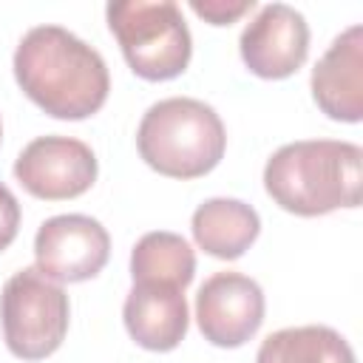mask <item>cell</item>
<instances>
[{"mask_svg":"<svg viewBox=\"0 0 363 363\" xmlns=\"http://www.w3.org/2000/svg\"><path fill=\"white\" fill-rule=\"evenodd\" d=\"M128 335L150 352H170L187 335V301L184 289L170 284H133L122 306Z\"/></svg>","mask_w":363,"mask_h":363,"instance_id":"obj_11","label":"cell"},{"mask_svg":"<svg viewBox=\"0 0 363 363\" xmlns=\"http://www.w3.org/2000/svg\"><path fill=\"white\" fill-rule=\"evenodd\" d=\"M312 99L329 119H363V26H349L323 51L312 68Z\"/></svg>","mask_w":363,"mask_h":363,"instance_id":"obj_10","label":"cell"},{"mask_svg":"<svg viewBox=\"0 0 363 363\" xmlns=\"http://www.w3.org/2000/svg\"><path fill=\"white\" fill-rule=\"evenodd\" d=\"M196 244L221 261L241 258L261 233L258 213L238 199H207L196 207L190 221Z\"/></svg>","mask_w":363,"mask_h":363,"instance_id":"obj_12","label":"cell"},{"mask_svg":"<svg viewBox=\"0 0 363 363\" xmlns=\"http://www.w3.org/2000/svg\"><path fill=\"white\" fill-rule=\"evenodd\" d=\"M255 363H354V352L346 337L329 326H289L272 332Z\"/></svg>","mask_w":363,"mask_h":363,"instance_id":"obj_13","label":"cell"},{"mask_svg":"<svg viewBox=\"0 0 363 363\" xmlns=\"http://www.w3.org/2000/svg\"><path fill=\"white\" fill-rule=\"evenodd\" d=\"M238 51L244 65L261 79L292 77L309 54V26L286 3L264 6L241 31Z\"/></svg>","mask_w":363,"mask_h":363,"instance_id":"obj_9","label":"cell"},{"mask_svg":"<svg viewBox=\"0 0 363 363\" xmlns=\"http://www.w3.org/2000/svg\"><path fill=\"white\" fill-rule=\"evenodd\" d=\"M105 14L111 34L136 77L162 82L187 68L193 40L182 9L173 0H116L108 3Z\"/></svg>","mask_w":363,"mask_h":363,"instance_id":"obj_4","label":"cell"},{"mask_svg":"<svg viewBox=\"0 0 363 363\" xmlns=\"http://www.w3.org/2000/svg\"><path fill=\"white\" fill-rule=\"evenodd\" d=\"M20 230V204L14 193L0 182V252L17 238Z\"/></svg>","mask_w":363,"mask_h":363,"instance_id":"obj_16","label":"cell"},{"mask_svg":"<svg viewBox=\"0 0 363 363\" xmlns=\"http://www.w3.org/2000/svg\"><path fill=\"white\" fill-rule=\"evenodd\" d=\"M68 295L37 267L14 272L0 292V323L6 346L20 360L54 354L68 332Z\"/></svg>","mask_w":363,"mask_h":363,"instance_id":"obj_5","label":"cell"},{"mask_svg":"<svg viewBox=\"0 0 363 363\" xmlns=\"http://www.w3.org/2000/svg\"><path fill=\"white\" fill-rule=\"evenodd\" d=\"M14 79L54 119L96 113L111 91L102 54L62 26H34L14 51Z\"/></svg>","mask_w":363,"mask_h":363,"instance_id":"obj_1","label":"cell"},{"mask_svg":"<svg viewBox=\"0 0 363 363\" xmlns=\"http://www.w3.org/2000/svg\"><path fill=\"white\" fill-rule=\"evenodd\" d=\"M255 6V0H193L190 9L204 17L213 26H230L241 14H247Z\"/></svg>","mask_w":363,"mask_h":363,"instance_id":"obj_15","label":"cell"},{"mask_svg":"<svg viewBox=\"0 0 363 363\" xmlns=\"http://www.w3.org/2000/svg\"><path fill=\"white\" fill-rule=\"evenodd\" d=\"M363 150L340 139H303L278 147L264 167L269 199L295 216L357 207L363 196Z\"/></svg>","mask_w":363,"mask_h":363,"instance_id":"obj_2","label":"cell"},{"mask_svg":"<svg viewBox=\"0 0 363 363\" xmlns=\"http://www.w3.org/2000/svg\"><path fill=\"white\" fill-rule=\"evenodd\" d=\"M196 320L213 346H244L264 323V292L258 281L233 269L210 275L196 295Z\"/></svg>","mask_w":363,"mask_h":363,"instance_id":"obj_8","label":"cell"},{"mask_svg":"<svg viewBox=\"0 0 363 363\" xmlns=\"http://www.w3.org/2000/svg\"><path fill=\"white\" fill-rule=\"evenodd\" d=\"M14 176L37 199H77L96 182V156L74 136H37L20 150Z\"/></svg>","mask_w":363,"mask_h":363,"instance_id":"obj_7","label":"cell"},{"mask_svg":"<svg viewBox=\"0 0 363 363\" xmlns=\"http://www.w3.org/2000/svg\"><path fill=\"white\" fill-rule=\"evenodd\" d=\"M193 275H196L193 247L176 233H167V230L145 233L130 252L133 284L156 281V284H170V286L187 289Z\"/></svg>","mask_w":363,"mask_h":363,"instance_id":"obj_14","label":"cell"},{"mask_svg":"<svg viewBox=\"0 0 363 363\" xmlns=\"http://www.w3.org/2000/svg\"><path fill=\"white\" fill-rule=\"evenodd\" d=\"M136 147L147 167L170 179L210 173L227 147L221 116L201 99L170 96L153 102L136 130Z\"/></svg>","mask_w":363,"mask_h":363,"instance_id":"obj_3","label":"cell"},{"mask_svg":"<svg viewBox=\"0 0 363 363\" xmlns=\"http://www.w3.org/2000/svg\"><path fill=\"white\" fill-rule=\"evenodd\" d=\"M0 139H3V125H0Z\"/></svg>","mask_w":363,"mask_h":363,"instance_id":"obj_17","label":"cell"},{"mask_svg":"<svg viewBox=\"0 0 363 363\" xmlns=\"http://www.w3.org/2000/svg\"><path fill=\"white\" fill-rule=\"evenodd\" d=\"M111 255L108 230L82 213L54 216L34 235L37 269L60 284H79L102 272Z\"/></svg>","mask_w":363,"mask_h":363,"instance_id":"obj_6","label":"cell"}]
</instances>
